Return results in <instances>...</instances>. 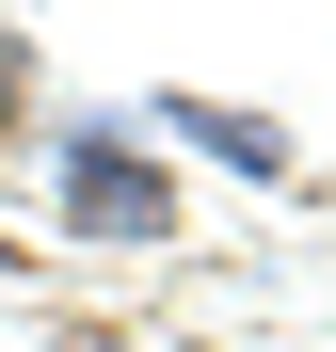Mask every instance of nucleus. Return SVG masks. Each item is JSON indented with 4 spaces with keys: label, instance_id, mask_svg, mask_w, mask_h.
<instances>
[{
    "label": "nucleus",
    "instance_id": "f03ea898",
    "mask_svg": "<svg viewBox=\"0 0 336 352\" xmlns=\"http://www.w3.org/2000/svg\"><path fill=\"white\" fill-rule=\"evenodd\" d=\"M160 129H177V144H208L224 176H272V192H289V176H304V144L272 129V112H224V96H177V112H160Z\"/></svg>",
    "mask_w": 336,
    "mask_h": 352
},
{
    "label": "nucleus",
    "instance_id": "f257e3e1",
    "mask_svg": "<svg viewBox=\"0 0 336 352\" xmlns=\"http://www.w3.org/2000/svg\"><path fill=\"white\" fill-rule=\"evenodd\" d=\"M65 224L160 256V241H177V176H160V144H144V129H65Z\"/></svg>",
    "mask_w": 336,
    "mask_h": 352
},
{
    "label": "nucleus",
    "instance_id": "7ed1b4c3",
    "mask_svg": "<svg viewBox=\"0 0 336 352\" xmlns=\"http://www.w3.org/2000/svg\"><path fill=\"white\" fill-rule=\"evenodd\" d=\"M16 80H32V48H16V32H0V96H16Z\"/></svg>",
    "mask_w": 336,
    "mask_h": 352
}]
</instances>
